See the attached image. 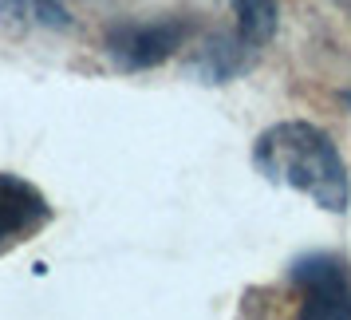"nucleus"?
Returning a JSON list of instances; mask_svg holds the SVG:
<instances>
[{"instance_id":"1","label":"nucleus","mask_w":351,"mask_h":320,"mask_svg":"<svg viewBox=\"0 0 351 320\" xmlns=\"http://www.w3.org/2000/svg\"><path fill=\"white\" fill-rule=\"evenodd\" d=\"M256 170L276 182L292 186L304 198H312L328 214H343L351 206V178L335 150L328 130L312 123H276L253 146Z\"/></svg>"},{"instance_id":"2","label":"nucleus","mask_w":351,"mask_h":320,"mask_svg":"<svg viewBox=\"0 0 351 320\" xmlns=\"http://www.w3.org/2000/svg\"><path fill=\"white\" fill-rule=\"evenodd\" d=\"M304 320H351V269L335 253H308L292 265Z\"/></svg>"},{"instance_id":"3","label":"nucleus","mask_w":351,"mask_h":320,"mask_svg":"<svg viewBox=\"0 0 351 320\" xmlns=\"http://www.w3.org/2000/svg\"><path fill=\"white\" fill-rule=\"evenodd\" d=\"M186 24L182 20H150V24H119L107 32V52L123 71H146L170 60L182 40H186Z\"/></svg>"},{"instance_id":"4","label":"nucleus","mask_w":351,"mask_h":320,"mask_svg":"<svg viewBox=\"0 0 351 320\" xmlns=\"http://www.w3.org/2000/svg\"><path fill=\"white\" fill-rule=\"evenodd\" d=\"M48 198L36 190L28 178L20 174H0V253H8L12 245L36 238L51 222Z\"/></svg>"},{"instance_id":"5","label":"nucleus","mask_w":351,"mask_h":320,"mask_svg":"<svg viewBox=\"0 0 351 320\" xmlns=\"http://www.w3.org/2000/svg\"><path fill=\"white\" fill-rule=\"evenodd\" d=\"M4 24H36V28H67L71 12L64 0H0Z\"/></svg>"},{"instance_id":"6","label":"nucleus","mask_w":351,"mask_h":320,"mask_svg":"<svg viewBox=\"0 0 351 320\" xmlns=\"http://www.w3.org/2000/svg\"><path fill=\"white\" fill-rule=\"evenodd\" d=\"M237 12V40L245 48H261L276 32V0H229Z\"/></svg>"},{"instance_id":"7","label":"nucleus","mask_w":351,"mask_h":320,"mask_svg":"<svg viewBox=\"0 0 351 320\" xmlns=\"http://www.w3.org/2000/svg\"><path fill=\"white\" fill-rule=\"evenodd\" d=\"M348 99H351V95H348Z\"/></svg>"}]
</instances>
